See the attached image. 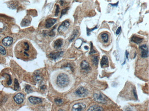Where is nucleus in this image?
Returning <instances> with one entry per match:
<instances>
[{
    "label": "nucleus",
    "mask_w": 149,
    "mask_h": 111,
    "mask_svg": "<svg viewBox=\"0 0 149 111\" xmlns=\"http://www.w3.org/2000/svg\"><path fill=\"white\" fill-rule=\"evenodd\" d=\"M121 27L120 26V27H119L117 28L116 31V35H118L121 32Z\"/></svg>",
    "instance_id": "473e14b6"
},
{
    "label": "nucleus",
    "mask_w": 149,
    "mask_h": 111,
    "mask_svg": "<svg viewBox=\"0 0 149 111\" xmlns=\"http://www.w3.org/2000/svg\"><path fill=\"white\" fill-rule=\"evenodd\" d=\"M84 48L86 49V50H88V46H84Z\"/></svg>",
    "instance_id": "e433bc0d"
},
{
    "label": "nucleus",
    "mask_w": 149,
    "mask_h": 111,
    "mask_svg": "<svg viewBox=\"0 0 149 111\" xmlns=\"http://www.w3.org/2000/svg\"><path fill=\"white\" fill-rule=\"evenodd\" d=\"M63 44V41L61 39L56 40L54 42V47L56 49H59L61 48Z\"/></svg>",
    "instance_id": "dca6fc26"
},
{
    "label": "nucleus",
    "mask_w": 149,
    "mask_h": 111,
    "mask_svg": "<svg viewBox=\"0 0 149 111\" xmlns=\"http://www.w3.org/2000/svg\"><path fill=\"white\" fill-rule=\"evenodd\" d=\"M28 100L30 103L33 104H39L42 102V100L41 98H37V97H32V96L28 98Z\"/></svg>",
    "instance_id": "9b49d317"
},
{
    "label": "nucleus",
    "mask_w": 149,
    "mask_h": 111,
    "mask_svg": "<svg viewBox=\"0 0 149 111\" xmlns=\"http://www.w3.org/2000/svg\"><path fill=\"white\" fill-rule=\"evenodd\" d=\"M125 54H126V58H128V56H129V52H128L127 51H126V53H125Z\"/></svg>",
    "instance_id": "72a5a7b5"
},
{
    "label": "nucleus",
    "mask_w": 149,
    "mask_h": 111,
    "mask_svg": "<svg viewBox=\"0 0 149 111\" xmlns=\"http://www.w3.org/2000/svg\"><path fill=\"white\" fill-rule=\"evenodd\" d=\"M69 83L68 75L65 73L60 74L56 79V84L60 87L62 88L67 86Z\"/></svg>",
    "instance_id": "f03ea898"
},
{
    "label": "nucleus",
    "mask_w": 149,
    "mask_h": 111,
    "mask_svg": "<svg viewBox=\"0 0 149 111\" xmlns=\"http://www.w3.org/2000/svg\"><path fill=\"white\" fill-rule=\"evenodd\" d=\"M70 26V22L68 20H66L62 22L61 24V25L58 27V31L60 33L65 32Z\"/></svg>",
    "instance_id": "7ed1b4c3"
},
{
    "label": "nucleus",
    "mask_w": 149,
    "mask_h": 111,
    "mask_svg": "<svg viewBox=\"0 0 149 111\" xmlns=\"http://www.w3.org/2000/svg\"><path fill=\"white\" fill-rule=\"evenodd\" d=\"M59 11H60V8L58 5H56V13H55V16H57L58 13L59 12Z\"/></svg>",
    "instance_id": "c85d7f7f"
},
{
    "label": "nucleus",
    "mask_w": 149,
    "mask_h": 111,
    "mask_svg": "<svg viewBox=\"0 0 149 111\" xmlns=\"http://www.w3.org/2000/svg\"><path fill=\"white\" fill-rule=\"evenodd\" d=\"M69 7H67L64 9H63L62 11H61V16H60V18H61L62 17V16H63L64 15H65V14H66L67 12H68V9H69Z\"/></svg>",
    "instance_id": "a878e982"
},
{
    "label": "nucleus",
    "mask_w": 149,
    "mask_h": 111,
    "mask_svg": "<svg viewBox=\"0 0 149 111\" xmlns=\"http://www.w3.org/2000/svg\"><path fill=\"white\" fill-rule=\"evenodd\" d=\"M56 22V19L50 18L46 20V27L47 28H50Z\"/></svg>",
    "instance_id": "f8f14e48"
},
{
    "label": "nucleus",
    "mask_w": 149,
    "mask_h": 111,
    "mask_svg": "<svg viewBox=\"0 0 149 111\" xmlns=\"http://www.w3.org/2000/svg\"><path fill=\"white\" fill-rule=\"evenodd\" d=\"M101 38L104 42H107L108 41V35L106 33H104L101 35Z\"/></svg>",
    "instance_id": "6ab92c4d"
},
{
    "label": "nucleus",
    "mask_w": 149,
    "mask_h": 111,
    "mask_svg": "<svg viewBox=\"0 0 149 111\" xmlns=\"http://www.w3.org/2000/svg\"><path fill=\"white\" fill-rule=\"evenodd\" d=\"M20 88L19 84V82L17 79H15L14 80V90L16 91L19 90Z\"/></svg>",
    "instance_id": "412c9836"
},
{
    "label": "nucleus",
    "mask_w": 149,
    "mask_h": 111,
    "mask_svg": "<svg viewBox=\"0 0 149 111\" xmlns=\"http://www.w3.org/2000/svg\"><path fill=\"white\" fill-rule=\"evenodd\" d=\"M97 26H95L94 28H92V29H89V28H87V35H89V34H90V33H91V32H92L93 30H94L95 29H97Z\"/></svg>",
    "instance_id": "bb28decb"
},
{
    "label": "nucleus",
    "mask_w": 149,
    "mask_h": 111,
    "mask_svg": "<svg viewBox=\"0 0 149 111\" xmlns=\"http://www.w3.org/2000/svg\"><path fill=\"white\" fill-rule=\"evenodd\" d=\"M63 54V52H59L51 53L49 55V57L53 60H56L59 58H61Z\"/></svg>",
    "instance_id": "9d476101"
},
{
    "label": "nucleus",
    "mask_w": 149,
    "mask_h": 111,
    "mask_svg": "<svg viewBox=\"0 0 149 111\" xmlns=\"http://www.w3.org/2000/svg\"><path fill=\"white\" fill-rule=\"evenodd\" d=\"M101 65L102 67H107L109 65L108 59L107 56H104L102 58Z\"/></svg>",
    "instance_id": "4468645a"
},
{
    "label": "nucleus",
    "mask_w": 149,
    "mask_h": 111,
    "mask_svg": "<svg viewBox=\"0 0 149 111\" xmlns=\"http://www.w3.org/2000/svg\"><path fill=\"white\" fill-rule=\"evenodd\" d=\"M24 95L22 93H19L16 95L14 97L15 102L18 104L22 103L24 100Z\"/></svg>",
    "instance_id": "0eeeda50"
},
{
    "label": "nucleus",
    "mask_w": 149,
    "mask_h": 111,
    "mask_svg": "<svg viewBox=\"0 0 149 111\" xmlns=\"http://www.w3.org/2000/svg\"><path fill=\"white\" fill-rule=\"evenodd\" d=\"M58 111H64V110H62V109H60L59 110H58Z\"/></svg>",
    "instance_id": "4c0bfd02"
},
{
    "label": "nucleus",
    "mask_w": 149,
    "mask_h": 111,
    "mask_svg": "<svg viewBox=\"0 0 149 111\" xmlns=\"http://www.w3.org/2000/svg\"><path fill=\"white\" fill-rule=\"evenodd\" d=\"M91 50H90V51L89 52V54H93V53H95L96 52L95 51V50L93 49V44H92V43L91 42Z\"/></svg>",
    "instance_id": "cd10ccee"
},
{
    "label": "nucleus",
    "mask_w": 149,
    "mask_h": 111,
    "mask_svg": "<svg viewBox=\"0 0 149 111\" xmlns=\"http://www.w3.org/2000/svg\"><path fill=\"white\" fill-rule=\"evenodd\" d=\"M88 91L83 87H80L75 91V93L79 97H84L88 94Z\"/></svg>",
    "instance_id": "20e7f679"
},
{
    "label": "nucleus",
    "mask_w": 149,
    "mask_h": 111,
    "mask_svg": "<svg viewBox=\"0 0 149 111\" xmlns=\"http://www.w3.org/2000/svg\"><path fill=\"white\" fill-rule=\"evenodd\" d=\"M140 48L141 50V56L143 58H146L149 56V50L148 46L146 45H143L140 46Z\"/></svg>",
    "instance_id": "39448f33"
},
{
    "label": "nucleus",
    "mask_w": 149,
    "mask_h": 111,
    "mask_svg": "<svg viewBox=\"0 0 149 111\" xmlns=\"http://www.w3.org/2000/svg\"><path fill=\"white\" fill-rule=\"evenodd\" d=\"M9 80L7 82V85L8 86L11 85L12 84V78H11V76L10 75H9Z\"/></svg>",
    "instance_id": "2f4dec72"
},
{
    "label": "nucleus",
    "mask_w": 149,
    "mask_h": 111,
    "mask_svg": "<svg viewBox=\"0 0 149 111\" xmlns=\"http://www.w3.org/2000/svg\"><path fill=\"white\" fill-rule=\"evenodd\" d=\"M0 54L2 55H5L6 54V50L5 48L0 45Z\"/></svg>",
    "instance_id": "393cba45"
},
{
    "label": "nucleus",
    "mask_w": 149,
    "mask_h": 111,
    "mask_svg": "<svg viewBox=\"0 0 149 111\" xmlns=\"http://www.w3.org/2000/svg\"><path fill=\"white\" fill-rule=\"evenodd\" d=\"M87 111H103V109L98 105H94L90 106Z\"/></svg>",
    "instance_id": "ddd939ff"
},
{
    "label": "nucleus",
    "mask_w": 149,
    "mask_h": 111,
    "mask_svg": "<svg viewBox=\"0 0 149 111\" xmlns=\"http://www.w3.org/2000/svg\"><path fill=\"white\" fill-rule=\"evenodd\" d=\"M13 42V38L11 37H7L2 41V44L5 46H10Z\"/></svg>",
    "instance_id": "1a4fd4ad"
},
{
    "label": "nucleus",
    "mask_w": 149,
    "mask_h": 111,
    "mask_svg": "<svg viewBox=\"0 0 149 111\" xmlns=\"http://www.w3.org/2000/svg\"><path fill=\"white\" fill-rule=\"evenodd\" d=\"M78 33V31H77V30L74 31V32L73 34H72V36H71V38H70V39L69 41H72L77 36Z\"/></svg>",
    "instance_id": "b1692460"
},
{
    "label": "nucleus",
    "mask_w": 149,
    "mask_h": 111,
    "mask_svg": "<svg viewBox=\"0 0 149 111\" xmlns=\"http://www.w3.org/2000/svg\"><path fill=\"white\" fill-rule=\"evenodd\" d=\"M98 60H99V58L98 56H94L92 58V62L93 64L95 65H97L98 63Z\"/></svg>",
    "instance_id": "5701e85b"
},
{
    "label": "nucleus",
    "mask_w": 149,
    "mask_h": 111,
    "mask_svg": "<svg viewBox=\"0 0 149 111\" xmlns=\"http://www.w3.org/2000/svg\"><path fill=\"white\" fill-rule=\"evenodd\" d=\"M34 79L36 82H40L42 79L41 76L39 72H35V74L34 75Z\"/></svg>",
    "instance_id": "aec40b11"
},
{
    "label": "nucleus",
    "mask_w": 149,
    "mask_h": 111,
    "mask_svg": "<svg viewBox=\"0 0 149 111\" xmlns=\"http://www.w3.org/2000/svg\"><path fill=\"white\" fill-rule=\"evenodd\" d=\"M143 40V39L142 38L136 36H133L131 38V41L132 42H134L136 44H139V43H141Z\"/></svg>",
    "instance_id": "f3484780"
},
{
    "label": "nucleus",
    "mask_w": 149,
    "mask_h": 111,
    "mask_svg": "<svg viewBox=\"0 0 149 111\" xmlns=\"http://www.w3.org/2000/svg\"><path fill=\"white\" fill-rule=\"evenodd\" d=\"M15 54L21 59L28 60L33 59L36 56V52L31 43L27 40L19 42L15 47Z\"/></svg>",
    "instance_id": "f257e3e1"
},
{
    "label": "nucleus",
    "mask_w": 149,
    "mask_h": 111,
    "mask_svg": "<svg viewBox=\"0 0 149 111\" xmlns=\"http://www.w3.org/2000/svg\"><path fill=\"white\" fill-rule=\"evenodd\" d=\"M31 19L30 18H26L23 20L21 23L22 26H27L31 22Z\"/></svg>",
    "instance_id": "a211bd4d"
},
{
    "label": "nucleus",
    "mask_w": 149,
    "mask_h": 111,
    "mask_svg": "<svg viewBox=\"0 0 149 111\" xmlns=\"http://www.w3.org/2000/svg\"><path fill=\"white\" fill-rule=\"evenodd\" d=\"M118 2H117L116 4H111V5H112V6H117L118 5Z\"/></svg>",
    "instance_id": "f704fd0d"
},
{
    "label": "nucleus",
    "mask_w": 149,
    "mask_h": 111,
    "mask_svg": "<svg viewBox=\"0 0 149 111\" xmlns=\"http://www.w3.org/2000/svg\"><path fill=\"white\" fill-rule=\"evenodd\" d=\"M55 28H56V27H54V28L52 30H51L50 31V32L49 33V35L50 36H51V37H53V36H54L55 33L54 32L53 30H54V29H55Z\"/></svg>",
    "instance_id": "c756f323"
},
{
    "label": "nucleus",
    "mask_w": 149,
    "mask_h": 111,
    "mask_svg": "<svg viewBox=\"0 0 149 111\" xmlns=\"http://www.w3.org/2000/svg\"><path fill=\"white\" fill-rule=\"evenodd\" d=\"M25 91L28 93H30L33 91L32 88L30 85H26L25 87Z\"/></svg>",
    "instance_id": "4be33fe9"
},
{
    "label": "nucleus",
    "mask_w": 149,
    "mask_h": 111,
    "mask_svg": "<svg viewBox=\"0 0 149 111\" xmlns=\"http://www.w3.org/2000/svg\"><path fill=\"white\" fill-rule=\"evenodd\" d=\"M85 105L83 103H78L74 105L72 107V111H83L85 108Z\"/></svg>",
    "instance_id": "423d86ee"
},
{
    "label": "nucleus",
    "mask_w": 149,
    "mask_h": 111,
    "mask_svg": "<svg viewBox=\"0 0 149 111\" xmlns=\"http://www.w3.org/2000/svg\"><path fill=\"white\" fill-rule=\"evenodd\" d=\"M55 102L57 104H59L62 103V100L61 99H56L55 100Z\"/></svg>",
    "instance_id": "7c9ffc66"
},
{
    "label": "nucleus",
    "mask_w": 149,
    "mask_h": 111,
    "mask_svg": "<svg viewBox=\"0 0 149 111\" xmlns=\"http://www.w3.org/2000/svg\"><path fill=\"white\" fill-rule=\"evenodd\" d=\"M60 3H61V6H62L63 5V3H64V1H60Z\"/></svg>",
    "instance_id": "c9c22d12"
},
{
    "label": "nucleus",
    "mask_w": 149,
    "mask_h": 111,
    "mask_svg": "<svg viewBox=\"0 0 149 111\" xmlns=\"http://www.w3.org/2000/svg\"><path fill=\"white\" fill-rule=\"evenodd\" d=\"M81 67L82 69L85 70H88L90 69V66L88 62L86 61H83L81 63Z\"/></svg>",
    "instance_id": "2eb2a0df"
},
{
    "label": "nucleus",
    "mask_w": 149,
    "mask_h": 111,
    "mask_svg": "<svg viewBox=\"0 0 149 111\" xmlns=\"http://www.w3.org/2000/svg\"><path fill=\"white\" fill-rule=\"evenodd\" d=\"M94 97L95 101H97L98 103H105L107 101L106 97L101 93L95 94Z\"/></svg>",
    "instance_id": "6e6552de"
}]
</instances>
